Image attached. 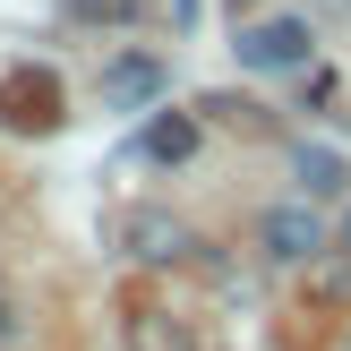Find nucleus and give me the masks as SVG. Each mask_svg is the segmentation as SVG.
I'll list each match as a JSON object with an SVG mask.
<instances>
[{
	"label": "nucleus",
	"mask_w": 351,
	"mask_h": 351,
	"mask_svg": "<svg viewBox=\"0 0 351 351\" xmlns=\"http://www.w3.org/2000/svg\"><path fill=\"white\" fill-rule=\"evenodd\" d=\"M171 86V69L154 60V51H120L112 69H103V112H154Z\"/></svg>",
	"instance_id": "1"
},
{
	"label": "nucleus",
	"mask_w": 351,
	"mask_h": 351,
	"mask_svg": "<svg viewBox=\"0 0 351 351\" xmlns=\"http://www.w3.org/2000/svg\"><path fill=\"white\" fill-rule=\"evenodd\" d=\"M308 51H317V34L300 17H266L240 34V69H308Z\"/></svg>",
	"instance_id": "2"
},
{
	"label": "nucleus",
	"mask_w": 351,
	"mask_h": 351,
	"mask_svg": "<svg viewBox=\"0 0 351 351\" xmlns=\"http://www.w3.org/2000/svg\"><path fill=\"white\" fill-rule=\"evenodd\" d=\"M266 249L283 257V266H300V257L326 249V223L308 215V206H274V215H266Z\"/></svg>",
	"instance_id": "3"
},
{
	"label": "nucleus",
	"mask_w": 351,
	"mask_h": 351,
	"mask_svg": "<svg viewBox=\"0 0 351 351\" xmlns=\"http://www.w3.org/2000/svg\"><path fill=\"white\" fill-rule=\"evenodd\" d=\"M120 240H129L137 257H154V266L197 249V240H189V223H171V215H129V223H120Z\"/></svg>",
	"instance_id": "4"
},
{
	"label": "nucleus",
	"mask_w": 351,
	"mask_h": 351,
	"mask_svg": "<svg viewBox=\"0 0 351 351\" xmlns=\"http://www.w3.org/2000/svg\"><path fill=\"white\" fill-rule=\"evenodd\" d=\"M137 154H146V163H189V154H197V120L189 112H154L146 137H137Z\"/></svg>",
	"instance_id": "5"
},
{
	"label": "nucleus",
	"mask_w": 351,
	"mask_h": 351,
	"mask_svg": "<svg viewBox=\"0 0 351 351\" xmlns=\"http://www.w3.org/2000/svg\"><path fill=\"white\" fill-rule=\"evenodd\" d=\"M291 163H300V189H308V197H343V189H351V163H343L335 146H300Z\"/></svg>",
	"instance_id": "6"
},
{
	"label": "nucleus",
	"mask_w": 351,
	"mask_h": 351,
	"mask_svg": "<svg viewBox=\"0 0 351 351\" xmlns=\"http://www.w3.org/2000/svg\"><path fill=\"white\" fill-rule=\"evenodd\" d=\"M129 351H197V335L171 317H129Z\"/></svg>",
	"instance_id": "7"
},
{
	"label": "nucleus",
	"mask_w": 351,
	"mask_h": 351,
	"mask_svg": "<svg viewBox=\"0 0 351 351\" xmlns=\"http://www.w3.org/2000/svg\"><path fill=\"white\" fill-rule=\"evenodd\" d=\"M69 17H86V26H129V17H146V0H69Z\"/></svg>",
	"instance_id": "8"
},
{
	"label": "nucleus",
	"mask_w": 351,
	"mask_h": 351,
	"mask_svg": "<svg viewBox=\"0 0 351 351\" xmlns=\"http://www.w3.org/2000/svg\"><path fill=\"white\" fill-rule=\"evenodd\" d=\"M9 120H51V86L43 77H17L9 86Z\"/></svg>",
	"instance_id": "9"
},
{
	"label": "nucleus",
	"mask_w": 351,
	"mask_h": 351,
	"mask_svg": "<svg viewBox=\"0 0 351 351\" xmlns=\"http://www.w3.org/2000/svg\"><path fill=\"white\" fill-rule=\"evenodd\" d=\"M0 335H9V308H0Z\"/></svg>",
	"instance_id": "10"
},
{
	"label": "nucleus",
	"mask_w": 351,
	"mask_h": 351,
	"mask_svg": "<svg viewBox=\"0 0 351 351\" xmlns=\"http://www.w3.org/2000/svg\"><path fill=\"white\" fill-rule=\"evenodd\" d=\"M343 240H351V223H343Z\"/></svg>",
	"instance_id": "11"
}]
</instances>
